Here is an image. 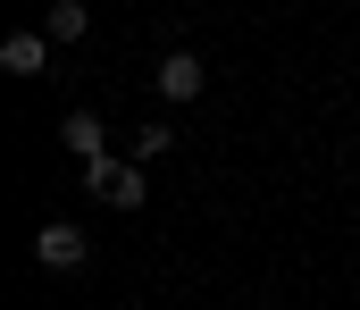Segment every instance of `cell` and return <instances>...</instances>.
<instances>
[{"label":"cell","mask_w":360,"mask_h":310,"mask_svg":"<svg viewBox=\"0 0 360 310\" xmlns=\"http://www.w3.org/2000/svg\"><path fill=\"white\" fill-rule=\"evenodd\" d=\"M84 193L109 202V209H143L151 202V176H143L134 151H101V160H84Z\"/></svg>","instance_id":"cell-1"},{"label":"cell","mask_w":360,"mask_h":310,"mask_svg":"<svg viewBox=\"0 0 360 310\" xmlns=\"http://www.w3.org/2000/svg\"><path fill=\"white\" fill-rule=\"evenodd\" d=\"M34 260L51 269V277H76L92 260V235L76 226V218H42V235H34Z\"/></svg>","instance_id":"cell-2"},{"label":"cell","mask_w":360,"mask_h":310,"mask_svg":"<svg viewBox=\"0 0 360 310\" xmlns=\"http://www.w3.org/2000/svg\"><path fill=\"white\" fill-rule=\"evenodd\" d=\"M151 84H160V101H201V84H210V67H201V59H193V51H168V59H160V67H151Z\"/></svg>","instance_id":"cell-3"},{"label":"cell","mask_w":360,"mask_h":310,"mask_svg":"<svg viewBox=\"0 0 360 310\" xmlns=\"http://www.w3.org/2000/svg\"><path fill=\"white\" fill-rule=\"evenodd\" d=\"M51 67V34H8L0 42V76H42Z\"/></svg>","instance_id":"cell-4"},{"label":"cell","mask_w":360,"mask_h":310,"mask_svg":"<svg viewBox=\"0 0 360 310\" xmlns=\"http://www.w3.org/2000/svg\"><path fill=\"white\" fill-rule=\"evenodd\" d=\"M59 143H68L76 160H101V151H109V126H101L92 109H68V117H59Z\"/></svg>","instance_id":"cell-5"},{"label":"cell","mask_w":360,"mask_h":310,"mask_svg":"<svg viewBox=\"0 0 360 310\" xmlns=\"http://www.w3.org/2000/svg\"><path fill=\"white\" fill-rule=\"evenodd\" d=\"M126 151L151 168V160H168V151H176V126H168V117H151V126H134V143H126Z\"/></svg>","instance_id":"cell-6"},{"label":"cell","mask_w":360,"mask_h":310,"mask_svg":"<svg viewBox=\"0 0 360 310\" xmlns=\"http://www.w3.org/2000/svg\"><path fill=\"white\" fill-rule=\"evenodd\" d=\"M84 25H92L84 0H51V25H42V34H51V42H84Z\"/></svg>","instance_id":"cell-7"}]
</instances>
